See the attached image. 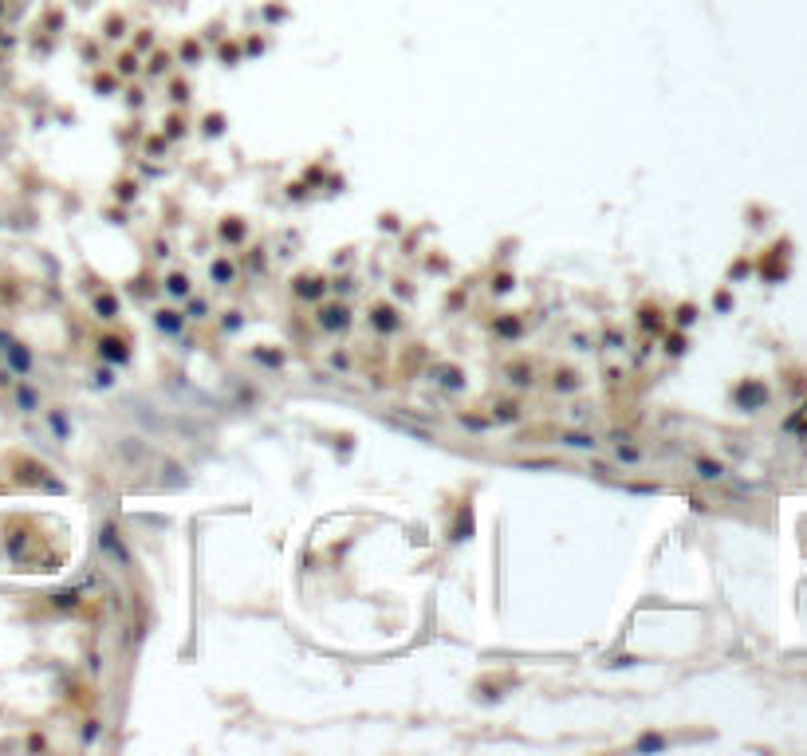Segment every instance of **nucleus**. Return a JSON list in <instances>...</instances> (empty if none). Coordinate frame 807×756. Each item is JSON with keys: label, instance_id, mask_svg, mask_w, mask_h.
Instances as JSON below:
<instances>
[{"label": "nucleus", "instance_id": "obj_1", "mask_svg": "<svg viewBox=\"0 0 807 756\" xmlns=\"http://www.w3.org/2000/svg\"><path fill=\"white\" fill-rule=\"evenodd\" d=\"M760 398H764V390H760V386H752V390H740V402H744V406H748V402H760Z\"/></svg>", "mask_w": 807, "mask_h": 756}]
</instances>
